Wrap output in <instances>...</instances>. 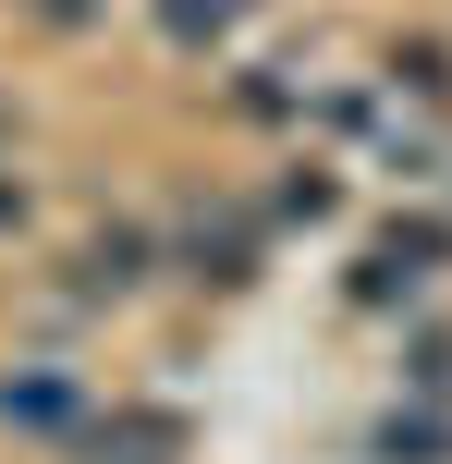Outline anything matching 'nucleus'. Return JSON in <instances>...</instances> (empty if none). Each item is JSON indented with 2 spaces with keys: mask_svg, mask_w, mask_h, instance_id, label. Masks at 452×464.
Returning <instances> with one entry per match:
<instances>
[{
  "mask_svg": "<svg viewBox=\"0 0 452 464\" xmlns=\"http://www.w3.org/2000/svg\"><path fill=\"white\" fill-rule=\"evenodd\" d=\"M24 220H37V184H24V171L0 160V232H24Z\"/></svg>",
  "mask_w": 452,
  "mask_h": 464,
  "instance_id": "obj_12",
  "label": "nucleus"
},
{
  "mask_svg": "<svg viewBox=\"0 0 452 464\" xmlns=\"http://www.w3.org/2000/svg\"><path fill=\"white\" fill-rule=\"evenodd\" d=\"M331 208H342V184H331L318 160H293V171H282V196H269V220H331Z\"/></svg>",
  "mask_w": 452,
  "mask_h": 464,
  "instance_id": "obj_9",
  "label": "nucleus"
},
{
  "mask_svg": "<svg viewBox=\"0 0 452 464\" xmlns=\"http://www.w3.org/2000/svg\"><path fill=\"white\" fill-rule=\"evenodd\" d=\"M24 13H37L49 37H86V24H98V0H24Z\"/></svg>",
  "mask_w": 452,
  "mask_h": 464,
  "instance_id": "obj_11",
  "label": "nucleus"
},
{
  "mask_svg": "<svg viewBox=\"0 0 452 464\" xmlns=\"http://www.w3.org/2000/svg\"><path fill=\"white\" fill-rule=\"evenodd\" d=\"M440 256H452V232H440V220H380L342 294H355V305H416V294L440 281Z\"/></svg>",
  "mask_w": 452,
  "mask_h": 464,
  "instance_id": "obj_2",
  "label": "nucleus"
},
{
  "mask_svg": "<svg viewBox=\"0 0 452 464\" xmlns=\"http://www.w3.org/2000/svg\"><path fill=\"white\" fill-rule=\"evenodd\" d=\"M159 256L196 281V294H245V281H257V256H269V232H257V208H196Z\"/></svg>",
  "mask_w": 452,
  "mask_h": 464,
  "instance_id": "obj_1",
  "label": "nucleus"
},
{
  "mask_svg": "<svg viewBox=\"0 0 452 464\" xmlns=\"http://www.w3.org/2000/svg\"><path fill=\"white\" fill-rule=\"evenodd\" d=\"M73 416H86L73 367H0V428L13 440H73Z\"/></svg>",
  "mask_w": 452,
  "mask_h": 464,
  "instance_id": "obj_5",
  "label": "nucleus"
},
{
  "mask_svg": "<svg viewBox=\"0 0 452 464\" xmlns=\"http://www.w3.org/2000/svg\"><path fill=\"white\" fill-rule=\"evenodd\" d=\"M391 86L404 98H452V49L440 37H391Z\"/></svg>",
  "mask_w": 452,
  "mask_h": 464,
  "instance_id": "obj_8",
  "label": "nucleus"
},
{
  "mask_svg": "<svg viewBox=\"0 0 452 464\" xmlns=\"http://www.w3.org/2000/svg\"><path fill=\"white\" fill-rule=\"evenodd\" d=\"M245 13H257V0H159V37H171V49H220Z\"/></svg>",
  "mask_w": 452,
  "mask_h": 464,
  "instance_id": "obj_7",
  "label": "nucleus"
},
{
  "mask_svg": "<svg viewBox=\"0 0 452 464\" xmlns=\"http://www.w3.org/2000/svg\"><path fill=\"white\" fill-rule=\"evenodd\" d=\"M147 281H159V232L147 220H98L86 245H73V294L86 305H135Z\"/></svg>",
  "mask_w": 452,
  "mask_h": 464,
  "instance_id": "obj_3",
  "label": "nucleus"
},
{
  "mask_svg": "<svg viewBox=\"0 0 452 464\" xmlns=\"http://www.w3.org/2000/svg\"><path fill=\"white\" fill-rule=\"evenodd\" d=\"M196 428L171 403H122V416H73V464H184Z\"/></svg>",
  "mask_w": 452,
  "mask_h": 464,
  "instance_id": "obj_4",
  "label": "nucleus"
},
{
  "mask_svg": "<svg viewBox=\"0 0 452 464\" xmlns=\"http://www.w3.org/2000/svg\"><path fill=\"white\" fill-rule=\"evenodd\" d=\"M404 379H416V403H452V330H416V343H404Z\"/></svg>",
  "mask_w": 452,
  "mask_h": 464,
  "instance_id": "obj_10",
  "label": "nucleus"
},
{
  "mask_svg": "<svg viewBox=\"0 0 452 464\" xmlns=\"http://www.w3.org/2000/svg\"><path fill=\"white\" fill-rule=\"evenodd\" d=\"M367 464H452V403H391L367 428Z\"/></svg>",
  "mask_w": 452,
  "mask_h": 464,
  "instance_id": "obj_6",
  "label": "nucleus"
}]
</instances>
